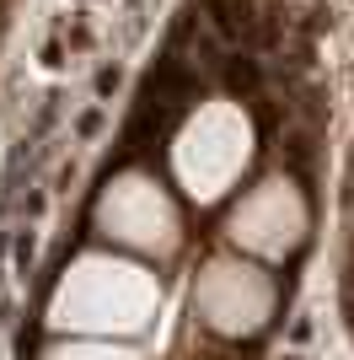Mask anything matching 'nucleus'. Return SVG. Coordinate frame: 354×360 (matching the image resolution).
<instances>
[{
  "label": "nucleus",
  "instance_id": "f03ea898",
  "mask_svg": "<svg viewBox=\"0 0 354 360\" xmlns=\"http://www.w3.org/2000/svg\"><path fill=\"white\" fill-rule=\"evenodd\" d=\"M225 81H231V91H252V86H258V65L242 60V54H231V65H225Z\"/></svg>",
  "mask_w": 354,
  "mask_h": 360
},
{
  "label": "nucleus",
  "instance_id": "f257e3e1",
  "mask_svg": "<svg viewBox=\"0 0 354 360\" xmlns=\"http://www.w3.org/2000/svg\"><path fill=\"white\" fill-rule=\"evenodd\" d=\"M209 11H215V27L225 38H242L247 32V0H209Z\"/></svg>",
  "mask_w": 354,
  "mask_h": 360
}]
</instances>
